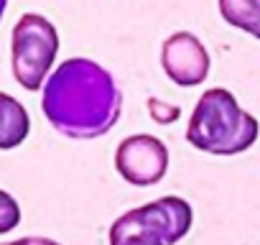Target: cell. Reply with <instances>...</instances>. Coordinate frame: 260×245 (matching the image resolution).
<instances>
[{"instance_id": "cell-9", "label": "cell", "mask_w": 260, "mask_h": 245, "mask_svg": "<svg viewBox=\"0 0 260 245\" xmlns=\"http://www.w3.org/2000/svg\"><path fill=\"white\" fill-rule=\"evenodd\" d=\"M18 222H21V207H18V202L8 192L0 189V235L11 232Z\"/></svg>"}, {"instance_id": "cell-11", "label": "cell", "mask_w": 260, "mask_h": 245, "mask_svg": "<svg viewBox=\"0 0 260 245\" xmlns=\"http://www.w3.org/2000/svg\"><path fill=\"white\" fill-rule=\"evenodd\" d=\"M6 245H61V242H56L51 237H36V235H31V237H18L13 242H6Z\"/></svg>"}, {"instance_id": "cell-1", "label": "cell", "mask_w": 260, "mask_h": 245, "mask_svg": "<svg viewBox=\"0 0 260 245\" xmlns=\"http://www.w3.org/2000/svg\"><path fill=\"white\" fill-rule=\"evenodd\" d=\"M41 110L61 136L89 141L115 128L122 110V92L105 67L74 56L49 74Z\"/></svg>"}, {"instance_id": "cell-12", "label": "cell", "mask_w": 260, "mask_h": 245, "mask_svg": "<svg viewBox=\"0 0 260 245\" xmlns=\"http://www.w3.org/2000/svg\"><path fill=\"white\" fill-rule=\"evenodd\" d=\"M6 8H8V0H0V18H3V13H6Z\"/></svg>"}, {"instance_id": "cell-7", "label": "cell", "mask_w": 260, "mask_h": 245, "mask_svg": "<svg viewBox=\"0 0 260 245\" xmlns=\"http://www.w3.org/2000/svg\"><path fill=\"white\" fill-rule=\"evenodd\" d=\"M28 131H31V117L26 107L16 97L0 92V151L21 146L28 138Z\"/></svg>"}, {"instance_id": "cell-5", "label": "cell", "mask_w": 260, "mask_h": 245, "mask_svg": "<svg viewBox=\"0 0 260 245\" xmlns=\"http://www.w3.org/2000/svg\"><path fill=\"white\" fill-rule=\"evenodd\" d=\"M117 174L133 187H153L169 171V148L156 136H127L115 151Z\"/></svg>"}, {"instance_id": "cell-13", "label": "cell", "mask_w": 260, "mask_h": 245, "mask_svg": "<svg viewBox=\"0 0 260 245\" xmlns=\"http://www.w3.org/2000/svg\"><path fill=\"white\" fill-rule=\"evenodd\" d=\"M255 39H260V34H257V36H255Z\"/></svg>"}, {"instance_id": "cell-8", "label": "cell", "mask_w": 260, "mask_h": 245, "mask_svg": "<svg viewBox=\"0 0 260 245\" xmlns=\"http://www.w3.org/2000/svg\"><path fill=\"white\" fill-rule=\"evenodd\" d=\"M219 16L232 28L257 36L260 34V0H219Z\"/></svg>"}, {"instance_id": "cell-2", "label": "cell", "mask_w": 260, "mask_h": 245, "mask_svg": "<svg viewBox=\"0 0 260 245\" xmlns=\"http://www.w3.org/2000/svg\"><path fill=\"white\" fill-rule=\"evenodd\" d=\"M257 120L237 105L235 95L230 89L212 87L199 97L189 117L186 141L197 151L212 156H235L247 151L257 141Z\"/></svg>"}, {"instance_id": "cell-3", "label": "cell", "mask_w": 260, "mask_h": 245, "mask_svg": "<svg viewBox=\"0 0 260 245\" xmlns=\"http://www.w3.org/2000/svg\"><path fill=\"white\" fill-rule=\"evenodd\" d=\"M191 204L181 197H161L127 209L110 227V245H174L191 230Z\"/></svg>"}, {"instance_id": "cell-10", "label": "cell", "mask_w": 260, "mask_h": 245, "mask_svg": "<svg viewBox=\"0 0 260 245\" xmlns=\"http://www.w3.org/2000/svg\"><path fill=\"white\" fill-rule=\"evenodd\" d=\"M148 112H151V117L158 122V126H171V122H176L179 115H181V110L176 105H169V102H164L158 97L148 100Z\"/></svg>"}, {"instance_id": "cell-4", "label": "cell", "mask_w": 260, "mask_h": 245, "mask_svg": "<svg viewBox=\"0 0 260 245\" xmlns=\"http://www.w3.org/2000/svg\"><path fill=\"white\" fill-rule=\"evenodd\" d=\"M59 54V34L51 21L39 13H26L18 18L11 39V64L16 82L36 92L46 84L49 69Z\"/></svg>"}, {"instance_id": "cell-6", "label": "cell", "mask_w": 260, "mask_h": 245, "mask_svg": "<svg viewBox=\"0 0 260 245\" xmlns=\"http://www.w3.org/2000/svg\"><path fill=\"white\" fill-rule=\"evenodd\" d=\"M161 67L174 84L197 87L209 74V54L194 34L176 31L161 46Z\"/></svg>"}]
</instances>
